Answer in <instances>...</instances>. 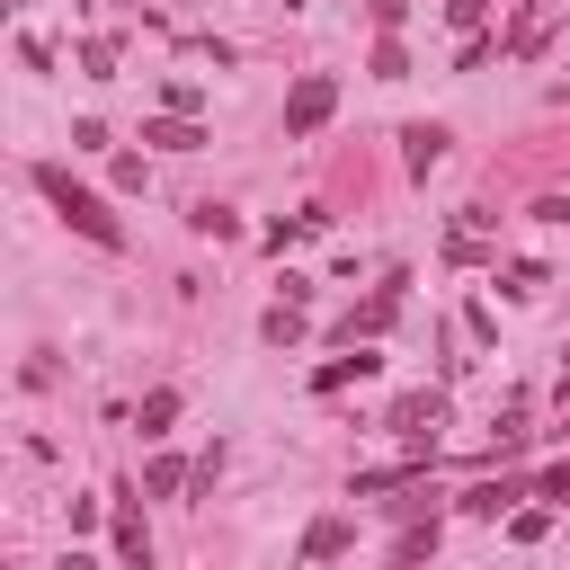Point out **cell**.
Instances as JSON below:
<instances>
[{
  "instance_id": "1",
  "label": "cell",
  "mask_w": 570,
  "mask_h": 570,
  "mask_svg": "<svg viewBox=\"0 0 570 570\" xmlns=\"http://www.w3.org/2000/svg\"><path fill=\"white\" fill-rule=\"evenodd\" d=\"M36 187L53 196V214H62L80 240H98V249H116V240H125V232H116V214H107V205H98V196H89V187L62 169V160H36Z\"/></svg>"
},
{
  "instance_id": "2",
  "label": "cell",
  "mask_w": 570,
  "mask_h": 570,
  "mask_svg": "<svg viewBox=\"0 0 570 570\" xmlns=\"http://www.w3.org/2000/svg\"><path fill=\"white\" fill-rule=\"evenodd\" d=\"M330 107H338V80H330V71H303V80L285 89V134H294V142H303V134H321V125H330Z\"/></svg>"
},
{
  "instance_id": "3",
  "label": "cell",
  "mask_w": 570,
  "mask_h": 570,
  "mask_svg": "<svg viewBox=\"0 0 570 570\" xmlns=\"http://www.w3.org/2000/svg\"><path fill=\"white\" fill-rule=\"evenodd\" d=\"M392 312H401V276H392V285H383V294H374V303H356V312H347V321H338V338H347V347H356V338H374V330H392Z\"/></svg>"
},
{
  "instance_id": "4",
  "label": "cell",
  "mask_w": 570,
  "mask_h": 570,
  "mask_svg": "<svg viewBox=\"0 0 570 570\" xmlns=\"http://www.w3.org/2000/svg\"><path fill=\"white\" fill-rule=\"evenodd\" d=\"M116 552H125V570H151V534H142L134 490H116Z\"/></svg>"
},
{
  "instance_id": "5",
  "label": "cell",
  "mask_w": 570,
  "mask_h": 570,
  "mask_svg": "<svg viewBox=\"0 0 570 570\" xmlns=\"http://www.w3.org/2000/svg\"><path fill=\"white\" fill-rule=\"evenodd\" d=\"M445 419V392H410L401 410H392V436H410V445H428V428Z\"/></svg>"
},
{
  "instance_id": "6",
  "label": "cell",
  "mask_w": 570,
  "mask_h": 570,
  "mask_svg": "<svg viewBox=\"0 0 570 570\" xmlns=\"http://www.w3.org/2000/svg\"><path fill=\"white\" fill-rule=\"evenodd\" d=\"M401 160H410V169L428 178V169L445 160V125H401Z\"/></svg>"
},
{
  "instance_id": "7",
  "label": "cell",
  "mask_w": 570,
  "mask_h": 570,
  "mask_svg": "<svg viewBox=\"0 0 570 570\" xmlns=\"http://www.w3.org/2000/svg\"><path fill=\"white\" fill-rule=\"evenodd\" d=\"M517 499H525V481H472L463 490V517H508Z\"/></svg>"
},
{
  "instance_id": "8",
  "label": "cell",
  "mask_w": 570,
  "mask_h": 570,
  "mask_svg": "<svg viewBox=\"0 0 570 570\" xmlns=\"http://www.w3.org/2000/svg\"><path fill=\"white\" fill-rule=\"evenodd\" d=\"M142 142H151V151H196L205 134H196L187 116H151V125H142Z\"/></svg>"
},
{
  "instance_id": "9",
  "label": "cell",
  "mask_w": 570,
  "mask_h": 570,
  "mask_svg": "<svg viewBox=\"0 0 570 570\" xmlns=\"http://www.w3.org/2000/svg\"><path fill=\"white\" fill-rule=\"evenodd\" d=\"M374 365H383V356H330V365L312 374V392H347V383H365Z\"/></svg>"
},
{
  "instance_id": "10",
  "label": "cell",
  "mask_w": 570,
  "mask_h": 570,
  "mask_svg": "<svg viewBox=\"0 0 570 570\" xmlns=\"http://www.w3.org/2000/svg\"><path fill=\"white\" fill-rule=\"evenodd\" d=\"M330 552H347V517H321V525H303V561H330Z\"/></svg>"
},
{
  "instance_id": "11",
  "label": "cell",
  "mask_w": 570,
  "mask_h": 570,
  "mask_svg": "<svg viewBox=\"0 0 570 570\" xmlns=\"http://www.w3.org/2000/svg\"><path fill=\"white\" fill-rule=\"evenodd\" d=\"M258 338H267V347H294V338H303V303H276V312L258 321Z\"/></svg>"
},
{
  "instance_id": "12",
  "label": "cell",
  "mask_w": 570,
  "mask_h": 570,
  "mask_svg": "<svg viewBox=\"0 0 570 570\" xmlns=\"http://www.w3.org/2000/svg\"><path fill=\"white\" fill-rule=\"evenodd\" d=\"M142 490H160V499H169V490H196V472H187V463H169V454H151V463H142Z\"/></svg>"
},
{
  "instance_id": "13",
  "label": "cell",
  "mask_w": 570,
  "mask_h": 570,
  "mask_svg": "<svg viewBox=\"0 0 570 570\" xmlns=\"http://www.w3.org/2000/svg\"><path fill=\"white\" fill-rule=\"evenodd\" d=\"M187 223H196V232H214V240H232V232H240V214H232V205H196Z\"/></svg>"
},
{
  "instance_id": "14",
  "label": "cell",
  "mask_w": 570,
  "mask_h": 570,
  "mask_svg": "<svg viewBox=\"0 0 570 570\" xmlns=\"http://www.w3.org/2000/svg\"><path fill=\"white\" fill-rule=\"evenodd\" d=\"M428 552H436V525H428V534H419V525H410V534H401V543H392V561H401V570H419V561H428Z\"/></svg>"
},
{
  "instance_id": "15",
  "label": "cell",
  "mask_w": 570,
  "mask_h": 570,
  "mask_svg": "<svg viewBox=\"0 0 570 570\" xmlns=\"http://www.w3.org/2000/svg\"><path fill=\"white\" fill-rule=\"evenodd\" d=\"M80 71H89V80H107V71H116V45H107V36H89V45H80Z\"/></svg>"
},
{
  "instance_id": "16",
  "label": "cell",
  "mask_w": 570,
  "mask_h": 570,
  "mask_svg": "<svg viewBox=\"0 0 570 570\" xmlns=\"http://www.w3.org/2000/svg\"><path fill=\"white\" fill-rule=\"evenodd\" d=\"M169 419H178V392H151V401H142V436H160Z\"/></svg>"
},
{
  "instance_id": "17",
  "label": "cell",
  "mask_w": 570,
  "mask_h": 570,
  "mask_svg": "<svg viewBox=\"0 0 570 570\" xmlns=\"http://www.w3.org/2000/svg\"><path fill=\"white\" fill-rule=\"evenodd\" d=\"M401 71H410V53H401V45L383 36V45H374V80H401Z\"/></svg>"
},
{
  "instance_id": "18",
  "label": "cell",
  "mask_w": 570,
  "mask_h": 570,
  "mask_svg": "<svg viewBox=\"0 0 570 570\" xmlns=\"http://www.w3.org/2000/svg\"><path fill=\"white\" fill-rule=\"evenodd\" d=\"M445 18H454V27H472V36H481V18H490V0H445Z\"/></svg>"
},
{
  "instance_id": "19",
  "label": "cell",
  "mask_w": 570,
  "mask_h": 570,
  "mask_svg": "<svg viewBox=\"0 0 570 570\" xmlns=\"http://www.w3.org/2000/svg\"><path fill=\"white\" fill-rule=\"evenodd\" d=\"M543 499H552V508H570V463H552V472H543Z\"/></svg>"
},
{
  "instance_id": "20",
  "label": "cell",
  "mask_w": 570,
  "mask_h": 570,
  "mask_svg": "<svg viewBox=\"0 0 570 570\" xmlns=\"http://www.w3.org/2000/svg\"><path fill=\"white\" fill-rule=\"evenodd\" d=\"M134 9H142V18H151V0H134Z\"/></svg>"
}]
</instances>
